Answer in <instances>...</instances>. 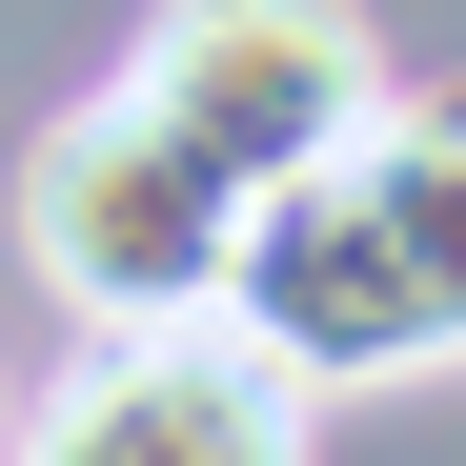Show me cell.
I'll return each mask as SVG.
<instances>
[{
  "mask_svg": "<svg viewBox=\"0 0 466 466\" xmlns=\"http://www.w3.org/2000/svg\"><path fill=\"white\" fill-rule=\"evenodd\" d=\"M244 223H264V203L223 183V163H183L122 82L61 102V122L21 142V264L82 304V325H183V304H223Z\"/></svg>",
  "mask_w": 466,
  "mask_h": 466,
  "instance_id": "2",
  "label": "cell"
},
{
  "mask_svg": "<svg viewBox=\"0 0 466 466\" xmlns=\"http://www.w3.org/2000/svg\"><path fill=\"white\" fill-rule=\"evenodd\" d=\"M223 325H244L304 406L466 365V82H426V102L385 82L304 183H264L244 264H223Z\"/></svg>",
  "mask_w": 466,
  "mask_h": 466,
  "instance_id": "1",
  "label": "cell"
},
{
  "mask_svg": "<svg viewBox=\"0 0 466 466\" xmlns=\"http://www.w3.org/2000/svg\"><path fill=\"white\" fill-rule=\"evenodd\" d=\"M122 102L183 142V163H223V183H304L325 142L385 102V41H365V0H163L142 21V61H122Z\"/></svg>",
  "mask_w": 466,
  "mask_h": 466,
  "instance_id": "3",
  "label": "cell"
},
{
  "mask_svg": "<svg viewBox=\"0 0 466 466\" xmlns=\"http://www.w3.org/2000/svg\"><path fill=\"white\" fill-rule=\"evenodd\" d=\"M41 466H284L304 446V385L223 325V304H183V325H102L82 385L61 406H21Z\"/></svg>",
  "mask_w": 466,
  "mask_h": 466,
  "instance_id": "4",
  "label": "cell"
},
{
  "mask_svg": "<svg viewBox=\"0 0 466 466\" xmlns=\"http://www.w3.org/2000/svg\"><path fill=\"white\" fill-rule=\"evenodd\" d=\"M0 446H21V406H0Z\"/></svg>",
  "mask_w": 466,
  "mask_h": 466,
  "instance_id": "5",
  "label": "cell"
}]
</instances>
